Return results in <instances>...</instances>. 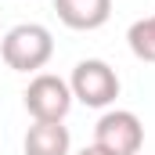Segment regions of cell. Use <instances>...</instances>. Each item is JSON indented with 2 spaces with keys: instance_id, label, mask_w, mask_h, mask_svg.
<instances>
[{
  "instance_id": "6da1fadb",
  "label": "cell",
  "mask_w": 155,
  "mask_h": 155,
  "mask_svg": "<svg viewBox=\"0 0 155 155\" xmlns=\"http://www.w3.org/2000/svg\"><path fill=\"white\" fill-rule=\"evenodd\" d=\"M54 54V36L40 22H22L0 36V58L11 72H40Z\"/></svg>"
},
{
  "instance_id": "7a4b0ae2",
  "label": "cell",
  "mask_w": 155,
  "mask_h": 155,
  "mask_svg": "<svg viewBox=\"0 0 155 155\" xmlns=\"http://www.w3.org/2000/svg\"><path fill=\"white\" fill-rule=\"evenodd\" d=\"M69 90H72V101L87 105V108H108L119 97V76L108 61L83 58L69 76Z\"/></svg>"
},
{
  "instance_id": "3957f363",
  "label": "cell",
  "mask_w": 155,
  "mask_h": 155,
  "mask_svg": "<svg viewBox=\"0 0 155 155\" xmlns=\"http://www.w3.org/2000/svg\"><path fill=\"white\" fill-rule=\"evenodd\" d=\"M22 101H25V112L33 116V123H65L69 108H72L69 79L54 76V72H36L29 79Z\"/></svg>"
},
{
  "instance_id": "277c9868",
  "label": "cell",
  "mask_w": 155,
  "mask_h": 155,
  "mask_svg": "<svg viewBox=\"0 0 155 155\" xmlns=\"http://www.w3.org/2000/svg\"><path fill=\"white\" fill-rule=\"evenodd\" d=\"M94 144L112 155H141L144 148V126L141 119L126 108H112L97 119L94 126Z\"/></svg>"
},
{
  "instance_id": "5b68a950",
  "label": "cell",
  "mask_w": 155,
  "mask_h": 155,
  "mask_svg": "<svg viewBox=\"0 0 155 155\" xmlns=\"http://www.w3.org/2000/svg\"><path fill=\"white\" fill-rule=\"evenodd\" d=\"M61 25L76 33H94L112 18V0H54Z\"/></svg>"
},
{
  "instance_id": "8992f818",
  "label": "cell",
  "mask_w": 155,
  "mask_h": 155,
  "mask_svg": "<svg viewBox=\"0 0 155 155\" xmlns=\"http://www.w3.org/2000/svg\"><path fill=\"white\" fill-rule=\"evenodd\" d=\"M25 155H69L72 152V134L61 123H33L22 141Z\"/></svg>"
},
{
  "instance_id": "52a82bcc",
  "label": "cell",
  "mask_w": 155,
  "mask_h": 155,
  "mask_svg": "<svg viewBox=\"0 0 155 155\" xmlns=\"http://www.w3.org/2000/svg\"><path fill=\"white\" fill-rule=\"evenodd\" d=\"M126 43H130L134 58L155 65V15L152 18H137V22L126 29Z\"/></svg>"
},
{
  "instance_id": "ba28073f",
  "label": "cell",
  "mask_w": 155,
  "mask_h": 155,
  "mask_svg": "<svg viewBox=\"0 0 155 155\" xmlns=\"http://www.w3.org/2000/svg\"><path fill=\"white\" fill-rule=\"evenodd\" d=\"M76 155H112V152H105V148H97V144H90V148H83V152H76Z\"/></svg>"
}]
</instances>
